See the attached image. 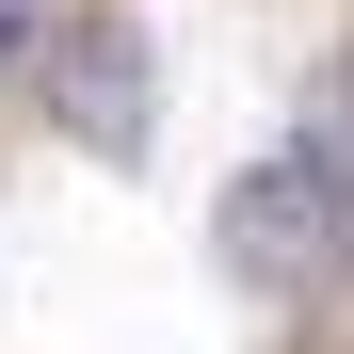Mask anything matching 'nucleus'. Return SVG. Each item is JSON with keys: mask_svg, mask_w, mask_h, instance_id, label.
Instances as JSON below:
<instances>
[{"mask_svg": "<svg viewBox=\"0 0 354 354\" xmlns=\"http://www.w3.org/2000/svg\"><path fill=\"white\" fill-rule=\"evenodd\" d=\"M0 48H17V17H0Z\"/></svg>", "mask_w": 354, "mask_h": 354, "instance_id": "4", "label": "nucleus"}, {"mask_svg": "<svg viewBox=\"0 0 354 354\" xmlns=\"http://www.w3.org/2000/svg\"><path fill=\"white\" fill-rule=\"evenodd\" d=\"M338 225H354V209L306 177V145H274V161H242V177H225L209 242H225V274H242V290H306V274L338 258Z\"/></svg>", "mask_w": 354, "mask_h": 354, "instance_id": "1", "label": "nucleus"}, {"mask_svg": "<svg viewBox=\"0 0 354 354\" xmlns=\"http://www.w3.org/2000/svg\"><path fill=\"white\" fill-rule=\"evenodd\" d=\"M48 113H65L97 161H145V48L113 32V17H81V32H65V65H48Z\"/></svg>", "mask_w": 354, "mask_h": 354, "instance_id": "2", "label": "nucleus"}, {"mask_svg": "<svg viewBox=\"0 0 354 354\" xmlns=\"http://www.w3.org/2000/svg\"><path fill=\"white\" fill-rule=\"evenodd\" d=\"M290 145H306V177H322V194L354 209V48H338V65L306 81V113H290Z\"/></svg>", "mask_w": 354, "mask_h": 354, "instance_id": "3", "label": "nucleus"}]
</instances>
